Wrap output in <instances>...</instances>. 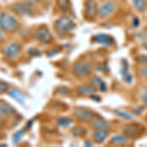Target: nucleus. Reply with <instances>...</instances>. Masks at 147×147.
<instances>
[{
  "label": "nucleus",
  "instance_id": "1",
  "mask_svg": "<svg viewBox=\"0 0 147 147\" xmlns=\"http://www.w3.org/2000/svg\"><path fill=\"white\" fill-rule=\"evenodd\" d=\"M18 28L17 19L10 13L3 12L0 14V28L8 32H14Z\"/></svg>",
  "mask_w": 147,
  "mask_h": 147
},
{
  "label": "nucleus",
  "instance_id": "2",
  "mask_svg": "<svg viewBox=\"0 0 147 147\" xmlns=\"http://www.w3.org/2000/svg\"><path fill=\"white\" fill-rule=\"evenodd\" d=\"M74 27H75V23L69 17H62L58 19L55 23V30L59 35H63L70 32Z\"/></svg>",
  "mask_w": 147,
  "mask_h": 147
},
{
  "label": "nucleus",
  "instance_id": "3",
  "mask_svg": "<svg viewBox=\"0 0 147 147\" xmlns=\"http://www.w3.org/2000/svg\"><path fill=\"white\" fill-rule=\"evenodd\" d=\"M73 72L78 78H82L87 76L91 72V65L86 61L79 60L74 64Z\"/></svg>",
  "mask_w": 147,
  "mask_h": 147
},
{
  "label": "nucleus",
  "instance_id": "4",
  "mask_svg": "<svg viewBox=\"0 0 147 147\" xmlns=\"http://www.w3.org/2000/svg\"><path fill=\"white\" fill-rule=\"evenodd\" d=\"M144 129L138 124H129L125 125L124 127V132L127 136L131 137V138H136L139 136L143 132Z\"/></svg>",
  "mask_w": 147,
  "mask_h": 147
},
{
  "label": "nucleus",
  "instance_id": "5",
  "mask_svg": "<svg viewBox=\"0 0 147 147\" xmlns=\"http://www.w3.org/2000/svg\"><path fill=\"white\" fill-rule=\"evenodd\" d=\"M74 114L80 121H90L94 118V113L85 108H77Z\"/></svg>",
  "mask_w": 147,
  "mask_h": 147
},
{
  "label": "nucleus",
  "instance_id": "6",
  "mask_svg": "<svg viewBox=\"0 0 147 147\" xmlns=\"http://www.w3.org/2000/svg\"><path fill=\"white\" fill-rule=\"evenodd\" d=\"M116 9V5L113 1H108L104 3L98 10V14L102 18H106L108 16L112 15Z\"/></svg>",
  "mask_w": 147,
  "mask_h": 147
},
{
  "label": "nucleus",
  "instance_id": "7",
  "mask_svg": "<svg viewBox=\"0 0 147 147\" xmlns=\"http://www.w3.org/2000/svg\"><path fill=\"white\" fill-rule=\"evenodd\" d=\"M84 11H85V16L89 19H93L98 13V9H97L96 3L93 0H87L85 2V6H84Z\"/></svg>",
  "mask_w": 147,
  "mask_h": 147
},
{
  "label": "nucleus",
  "instance_id": "8",
  "mask_svg": "<svg viewBox=\"0 0 147 147\" xmlns=\"http://www.w3.org/2000/svg\"><path fill=\"white\" fill-rule=\"evenodd\" d=\"M36 39L39 40L40 42H49L52 39V35L50 30H48L46 27H41L38 28V30L36 32Z\"/></svg>",
  "mask_w": 147,
  "mask_h": 147
},
{
  "label": "nucleus",
  "instance_id": "9",
  "mask_svg": "<svg viewBox=\"0 0 147 147\" xmlns=\"http://www.w3.org/2000/svg\"><path fill=\"white\" fill-rule=\"evenodd\" d=\"M12 10L16 12L19 15H28V14L32 13L34 9L28 4H19L16 3L12 6Z\"/></svg>",
  "mask_w": 147,
  "mask_h": 147
},
{
  "label": "nucleus",
  "instance_id": "10",
  "mask_svg": "<svg viewBox=\"0 0 147 147\" xmlns=\"http://www.w3.org/2000/svg\"><path fill=\"white\" fill-rule=\"evenodd\" d=\"M108 136L109 134L107 129H96V130L92 134V138H93L94 142H96V143H103L106 140V138L108 137Z\"/></svg>",
  "mask_w": 147,
  "mask_h": 147
},
{
  "label": "nucleus",
  "instance_id": "11",
  "mask_svg": "<svg viewBox=\"0 0 147 147\" xmlns=\"http://www.w3.org/2000/svg\"><path fill=\"white\" fill-rule=\"evenodd\" d=\"M92 41L97 42V43H101L104 44V45H111L113 44L114 39L112 38V36L108 34H96L92 37Z\"/></svg>",
  "mask_w": 147,
  "mask_h": 147
},
{
  "label": "nucleus",
  "instance_id": "12",
  "mask_svg": "<svg viewBox=\"0 0 147 147\" xmlns=\"http://www.w3.org/2000/svg\"><path fill=\"white\" fill-rule=\"evenodd\" d=\"M8 94L11 97H13V98L17 102H19L20 104H25L26 96H25V94H24L22 91L19 90V89H16V88L11 89L10 91H8Z\"/></svg>",
  "mask_w": 147,
  "mask_h": 147
},
{
  "label": "nucleus",
  "instance_id": "13",
  "mask_svg": "<svg viewBox=\"0 0 147 147\" xmlns=\"http://www.w3.org/2000/svg\"><path fill=\"white\" fill-rule=\"evenodd\" d=\"M19 52H20V45L18 43H12L9 46H7V48L5 49V54L11 58L17 56Z\"/></svg>",
  "mask_w": 147,
  "mask_h": 147
},
{
  "label": "nucleus",
  "instance_id": "14",
  "mask_svg": "<svg viewBox=\"0 0 147 147\" xmlns=\"http://www.w3.org/2000/svg\"><path fill=\"white\" fill-rule=\"evenodd\" d=\"M111 143L115 144V145H125V144L129 143V136L125 134H117V136H113L111 139Z\"/></svg>",
  "mask_w": 147,
  "mask_h": 147
},
{
  "label": "nucleus",
  "instance_id": "15",
  "mask_svg": "<svg viewBox=\"0 0 147 147\" xmlns=\"http://www.w3.org/2000/svg\"><path fill=\"white\" fill-rule=\"evenodd\" d=\"M78 92L80 94V95H92V94L95 92V88L91 86H88V85H80V86L77 87Z\"/></svg>",
  "mask_w": 147,
  "mask_h": 147
},
{
  "label": "nucleus",
  "instance_id": "16",
  "mask_svg": "<svg viewBox=\"0 0 147 147\" xmlns=\"http://www.w3.org/2000/svg\"><path fill=\"white\" fill-rule=\"evenodd\" d=\"M15 111L14 109L9 106L8 104L4 103V102H1L0 101V116L3 117V116H8L10 114H13Z\"/></svg>",
  "mask_w": 147,
  "mask_h": 147
},
{
  "label": "nucleus",
  "instance_id": "17",
  "mask_svg": "<svg viewBox=\"0 0 147 147\" xmlns=\"http://www.w3.org/2000/svg\"><path fill=\"white\" fill-rule=\"evenodd\" d=\"M92 125H93L95 129H107L109 127V124L103 119H95L92 122Z\"/></svg>",
  "mask_w": 147,
  "mask_h": 147
},
{
  "label": "nucleus",
  "instance_id": "18",
  "mask_svg": "<svg viewBox=\"0 0 147 147\" xmlns=\"http://www.w3.org/2000/svg\"><path fill=\"white\" fill-rule=\"evenodd\" d=\"M134 5L136 6V8L137 9L138 11L140 12H143L146 10L147 8V3L145 0H131Z\"/></svg>",
  "mask_w": 147,
  "mask_h": 147
},
{
  "label": "nucleus",
  "instance_id": "19",
  "mask_svg": "<svg viewBox=\"0 0 147 147\" xmlns=\"http://www.w3.org/2000/svg\"><path fill=\"white\" fill-rule=\"evenodd\" d=\"M114 113H115L116 115L119 116V117L125 119V120H132V118H134V116H132L130 113L127 112V111L118 110V109H117V110H114Z\"/></svg>",
  "mask_w": 147,
  "mask_h": 147
},
{
  "label": "nucleus",
  "instance_id": "20",
  "mask_svg": "<svg viewBox=\"0 0 147 147\" xmlns=\"http://www.w3.org/2000/svg\"><path fill=\"white\" fill-rule=\"evenodd\" d=\"M58 123L62 127H68L69 125H71L73 123V120L71 118H61L58 120Z\"/></svg>",
  "mask_w": 147,
  "mask_h": 147
},
{
  "label": "nucleus",
  "instance_id": "21",
  "mask_svg": "<svg viewBox=\"0 0 147 147\" xmlns=\"http://www.w3.org/2000/svg\"><path fill=\"white\" fill-rule=\"evenodd\" d=\"M24 132H25V130H24V129H20L19 131H17L15 134H14V136H13V142H14V143L17 144L18 142L21 140V138H22Z\"/></svg>",
  "mask_w": 147,
  "mask_h": 147
},
{
  "label": "nucleus",
  "instance_id": "22",
  "mask_svg": "<svg viewBox=\"0 0 147 147\" xmlns=\"http://www.w3.org/2000/svg\"><path fill=\"white\" fill-rule=\"evenodd\" d=\"M90 82H91V84L94 85V86H99V87H100L101 84H103L102 80L98 77V76H94V77H92Z\"/></svg>",
  "mask_w": 147,
  "mask_h": 147
},
{
  "label": "nucleus",
  "instance_id": "23",
  "mask_svg": "<svg viewBox=\"0 0 147 147\" xmlns=\"http://www.w3.org/2000/svg\"><path fill=\"white\" fill-rule=\"evenodd\" d=\"M60 9L63 12H67L69 9V2L68 0H60Z\"/></svg>",
  "mask_w": 147,
  "mask_h": 147
},
{
  "label": "nucleus",
  "instance_id": "24",
  "mask_svg": "<svg viewBox=\"0 0 147 147\" xmlns=\"http://www.w3.org/2000/svg\"><path fill=\"white\" fill-rule=\"evenodd\" d=\"M7 89H8V84L5 82H1V80H0V94L6 92Z\"/></svg>",
  "mask_w": 147,
  "mask_h": 147
},
{
  "label": "nucleus",
  "instance_id": "25",
  "mask_svg": "<svg viewBox=\"0 0 147 147\" xmlns=\"http://www.w3.org/2000/svg\"><path fill=\"white\" fill-rule=\"evenodd\" d=\"M73 134H75V136H82V134H84V129H77V127H76V129H74L73 130Z\"/></svg>",
  "mask_w": 147,
  "mask_h": 147
},
{
  "label": "nucleus",
  "instance_id": "26",
  "mask_svg": "<svg viewBox=\"0 0 147 147\" xmlns=\"http://www.w3.org/2000/svg\"><path fill=\"white\" fill-rule=\"evenodd\" d=\"M137 61L139 63H143V64H147V56L146 55H141L137 58Z\"/></svg>",
  "mask_w": 147,
  "mask_h": 147
},
{
  "label": "nucleus",
  "instance_id": "27",
  "mask_svg": "<svg viewBox=\"0 0 147 147\" xmlns=\"http://www.w3.org/2000/svg\"><path fill=\"white\" fill-rule=\"evenodd\" d=\"M139 72H140L142 77L147 78V65H146V66H144V67H142V68L140 69V71H139Z\"/></svg>",
  "mask_w": 147,
  "mask_h": 147
},
{
  "label": "nucleus",
  "instance_id": "28",
  "mask_svg": "<svg viewBox=\"0 0 147 147\" xmlns=\"http://www.w3.org/2000/svg\"><path fill=\"white\" fill-rule=\"evenodd\" d=\"M24 1L30 6H34V5H35V4L38 3V0H24Z\"/></svg>",
  "mask_w": 147,
  "mask_h": 147
},
{
  "label": "nucleus",
  "instance_id": "29",
  "mask_svg": "<svg viewBox=\"0 0 147 147\" xmlns=\"http://www.w3.org/2000/svg\"><path fill=\"white\" fill-rule=\"evenodd\" d=\"M124 80L129 84V82H130L132 80V77L130 75H124Z\"/></svg>",
  "mask_w": 147,
  "mask_h": 147
},
{
  "label": "nucleus",
  "instance_id": "30",
  "mask_svg": "<svg viewBox=\"0 0 147 147\" xmlns=\"http://www.w3.org/2000/svg\"><path fill=\"white\" fill-rule=\"evenodd\" d=\"M142 101L145 105H147V89H145L143 94H142Z\"/></svg>",
  "mask_w": 147,
  "mask_h": 147
},
{
  "label": "nucleus",
  "instance_id": "31",
  "mask_svg": "<svg viewBox=\"0 0 147 147\" xmlns=\"http://www.w3.org/2000/svg\"><path fill=\"white\" fill-rule=\"evenodd\" d=\"M132 24H134V27H138V26H139V24H140V23H139V20H138V19H137V18H134V21H132Z\"/></svg>",
  "mask_w": 147,
  "mask_h": 147
},
{
  "label": "nucleus",
  "instance_id": "32",
  "mask_svg": "<svg viewBox=\"0 0 147 147\" xmlns=\"http://www.w3.org/2000/svg\"><path fill=\"white\" fill-rule=\"evenodd\" d=\"M142 47H143V49L147 50V40H146L145 42H143V44H142Z\"/></svg>",
  "mask_w": 147,
  "mask_h": 147
},
{
  "label": "nucleus",
  "instance_id": "33",
  "mask_svg": "<svg viewBox=\"0 0 147 147\" xmlns=\"http://www.w3.org/2000/svg\"><path fill=\"white\" fill-rule=\"evenodd\" d=\"M3 37H4V34H3V32H2L1 30H0V41H1L2 39H3Z\"/></svg>",
  "mask_w": 147,
  "mask_h": 147
},
{
  "label": "nucleus",
  "instance_id": "34",
  "mask_svg": "<svg viewBox=\"0 0 147 147\" xmlns=\"http://www.w3.org/2000/svg\"><path fill=\"white\" fill-rule=\"evenodd\" d=\"M2 134V131H1V130H0V134Z\"/></svg>",
  "mask_w": 147,
  "mask_h": 147
},
{
  "label": "nucleus",
  "instance_id": "35",
  "mask_svg": "<svg viewBox=\"0 0 147 147\" xmlns=\"http://www.w3.org/2000/svg\"><path fill=\"white\" fill-rule=\"evenodd\" d=\"M102 1H104V0H102Z\"/></svg>",
  "mask_w": 147,
  "mask_h": 147
}]
</instances>
